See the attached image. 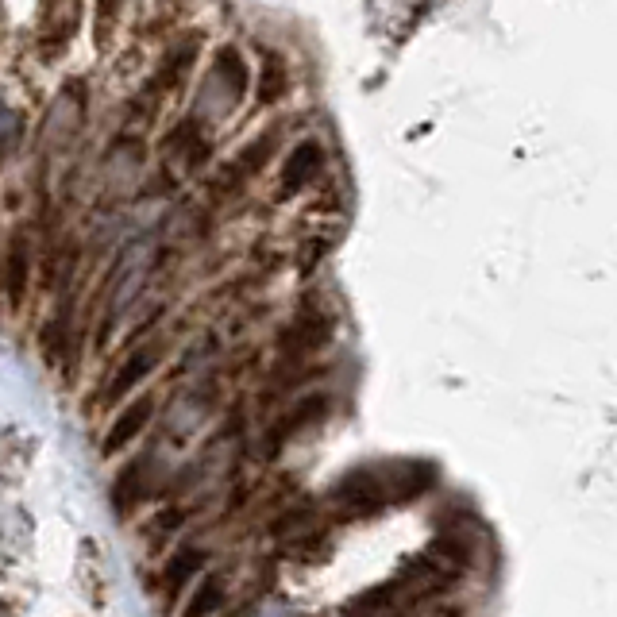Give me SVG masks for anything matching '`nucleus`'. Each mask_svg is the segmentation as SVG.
<instances>
[{
	"instance_id": "obj_1",
	"label": "nucleus",
	"mask_w": 617,
	"mask_h": 617,
	"mask_svg": "<svg viewBox=\"0 0 617 617\" xmlns=\"http://www.w3.org/2000/svg\"><path fill=\"white\" fill-rule=\"evenodd\" d=\"M27 278H31V247L27 236L16 232L8 243V259H4V290H8V305L20 309L27 297Z\"/></svg>"
},
{
	"instance_id": "obj_2",
	"label": "nucleus",
	"mask_w": 617,
	"mask_h": 617,
	"mask_svg": "<svg viewBox=\"0 0 617 617\" xmlns=\"http://www.w3.org/2000/svg\"><path fill=\"white\" fill-rule=\"evenodd\" d=\"M321 159H324L321 143H313V139L297 143L294 151H290V159H286V166H282V197H294L305 182H313Z\"/></svg>"
},
{
	"instance_id": "obj_3",
	"label": "nucleus",
	"mask_w": 617,
	"mask_h": 617,
	"mask_svg": "<svg viewBox=\"0 0 617 617\" xmlns=\"http://www.w3.org/2000/svg\"><path fill=\"white\" fill-rule=\"evenodd\" d=\"M151 413H155V405L147 402V398H139L132 402L120 417H116V425L108 429L105 436V456H116V452H124L128 444H132L139 432L147 429V421H151Z\"/></svg>"
},
{
	"instance_id": "obj_4",
	"label": "nucleus",
	"mask_w": 617,
	"mask_h": 617,
	"mask_svg": "<svg viewBox=\"0 0 617 617\" xmlns=\"http://www.w3.org/2000/svg\"><path fill=\"white\" fill-rule=\"evenodd\" d=\"M205 567V552H197V548H182L170 564H166V575H162V583H166V594H178L186 587L189 579L197 575Z\"/></svg>"
},
{
	"instance_id": "obj_5",
	"label": "nucleus",
	"mask_w": 617,
	"mask_h": 617,
	"mask_svg": "<svg viewBox=\"0 0 617 617\" xmlns=\"http://www.w3.org/2000/svg\"><path fill=\"white\" fill-rule=\"evenodd\" d=\"M151 359H155L151 351H135L132 359L120 367V375L108 382V402H120L128 390H135V386H139V378L151 371Z\"/></svg>"
},
{
	"instance_id": "obj_6",
	"label": "nucleus",
	"mask_w": 617,
	"mask_h": 617,
	"mask_svg": "<svg viewBox=\"0 0 617 617\" xmlns=\"http://www.w3.org/2000/svg\"><path fill=\"white\" fill-rule=\"evenodd\" d=\"M220 598H224V591H220V579H205L197 591L189 594L186 614L182 617H209L216 606H220Z\"/></svg>"
},
{
	"instance_id": "obj_7",
	"label": "nucleus",
	"mask_w": 617,
	"mask_h": 617,
	"mask_svg": "<svg viewBox=\"0 0 617 617\" xmlns=\"http://www.w3.org/2000/svg\"><path fill=\"white\" fill-rule=\"evenodd\" d=\"M321 413H324V398H309L305 405H297L286 421H278V429H274V436H270V448H278V440H286L290 432L301 429V425L313 421V417H321Z\"/></svg>"
},
{
	"instance_id": "obj_8",
	"label": "nucleus",
	"mask_w": 617,
	"mask_h": 617,
	"mask_svg": "<svg viewBox=\"0 0 617 617\" xmlns=\"http://www.w3.org/2000/svg\"><path fill=\"white\" fill-rule=\"evenodd\" d=\"M282 93H286V70L278 66V58H267L263 62V78H259V101L274 105Z\"/></svg>"
},
{
	"instance_id": "obj_9",
	"label": "nucleus",
	"mask_w": 617,
	"mask_h": 617,
	"mask_svg": "<svg viewBox=\"0 0 617 617\" xmlns=\"http://www.w3.org/2000/svg\"><path fill=\"white\" fill-rule=\"evenodd\" d=\"M216 70H224L228 78L236 81V89H243V85H247V78H243V62H240V54L232 51V47H224V51L216 54Z\"/></svg>"
}]
</instances>
